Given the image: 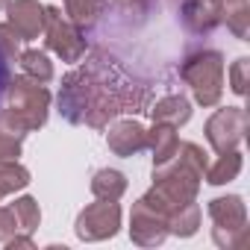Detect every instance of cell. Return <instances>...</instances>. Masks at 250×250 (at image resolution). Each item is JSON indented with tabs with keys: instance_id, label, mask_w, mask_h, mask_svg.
<instances>
[{
	"instance_id": "obj_1",
	"label": "cell",
	"mask_w": 250,
	"mask_h": 250,
	"mask_svg": "<svg viewBox=\"0 0 250 250\" xmlns=\"http://www.w3.org/2000/svg\"><path fill=\"white\" fill-rule=\"evenodd\" d=\"M145 91L133 94V85H124L115 80L103 59L88 62L65 74L59 88V115L68 124H85L94 130H106L109 121L121 112H142Z\"/></svg>"
},
{
	"instance_id": "obj_20",
	"label": "cell",
	"mask_w": 250,
	"mask_h": 250,
	"mask_svg": "<svg viewBox=\"0 0 250 250\" xmlns=\"http://www.w3.org/2000/svg\"><path fill=\"white\" fill-rule=\"evenodd\" d=\"M18 62H21V71L27 77H33L39 83H50L53 80V62L47 59L44 50H21Z\"/></svg>"
},
{
	"instance_id": "obj_7",
	"label": "cell",
	"mask_w": 250,
	"mask_h": 250,
	"mask_svg": "<svg viewBox=\"0 0 250 250\" xmlns=\"http://www.w3.org/2000/svg\"><path fill=\"white\" fill-rule=\"evenodd\" d=\"M206 142L215 153L224 150H235L244 136H247V109L241 106H227V109H215L206 121Z\"/></svg>"
},
{
	"instance_id": "obj_19",
	"label": "cell",
	"mask_w": 250,
	"mask_h": 250,
	"mask_svg": "<svg viewBox=\"0 0 250 250\" xmlns=\"http://www.w3.org/2000/svg\"><path fill=\"white\" fill-rule=\"evenodd\" d=\"M197 229H200V206H197V200H194V203L180 206V209L168 218V235L191 238Z\"/></svg>"
},
{
	"instance_id": "obj_23",
	"label": "cell",
	"mask_w": 250,
	"mask_h": 250,
	"mask_svg": "<svg viewBox=\"0 0 250 250\" xmlns=\"http://www.w3.org/2000/svg\"><path fill=\"white\" fill-rule=\"evenodd\" d=\"M21 150H24V136L0 130V162H18Z\"/></svg>"
},
{
	"instance_id": "obj_28",
	"label": "cell",
	"mask_w": 250,
	"mask_h": 250,
	"mask_svg": "<svg viewBox=\"0 0 250 250\" xmlns=\"http://www.w3.org/2000/svg\"><path fill=\"white\" fill-rule=\"evenodd\" d=\"M3 244H6L9 250H15V247H27V250H33V247H36V241H33V235H30V232H24V235H21V232H15V235H12L9 241H3Z\"/></svg>"
},
{
	"instance_id": "obj_11",
	"label": "cell",
	"mask_w": 250,
	"mask_h": 250,
	"mask_svg": "<svg viewBox=\"0 0 250 250\" xmlns=\"http://www.w3.org/2000/svg\"><path fill=\"white\" fill-rule=\"evenodd\" d=\"M177 15L191 36H212L221 27V0H186Z\"/></svg>"
},
{
	"instance_id": "obj_27",
	"label": "cell",
	"mask_w": 250,
	"mask_h": 250,
	"mask_svg": "<svg viewBox=\"0 0 250 250\" xmlns=\"http://www.w3.org/2000/svg\"><path fill=\"white\" fill-rule=\"evenodd\" d=\"M9 80H12V65H9V59L3 56V50H0V100H3V94H6Z\"/></svg>"
},
{
	"instance_id": "obj_22",
	"label": "cell",
	"mask_w": 250,
	"mask_h": 250,
	"mask_svg": "<svg viewBox=\"0 0 250 250\" xmlns=\"http://www.w3.org/2000/svg\"><path fill=\"white\" fill-rule=\"evenodd\" d=\"M12 212H15V218H18L21 232H36V229H39V224H42V209H39V200H36V197H30V194L18 197V200L12 203Z\"/></svg>"
},
{
	"instance_id": "obj_24",
	"label": "cell",
	"mask_w": 250,
	"mask_h": 250,
	"mask_svg": "<svg viewBox=\"0 0 250 250\" xmlns=\"http://www.w3.org/2000/svg\"><path fill=\"white\" fill-rule=\"evenodd\" d=\"M247 74H250V59L247 56H238L235 62H232V68H229V88L241 97V94H247Z\"/></svg>"
},
{
	"instance_id": "obj_12",
	"label": "cell",
	"mask_w": 250,
	"mask_h": 250,
	"mask_svg": "<svg viewBox=\"0 0 250 250\" xmlns=\"http://www.w3.org/2000/svg\"><path fill=\"white\" fill-rule=\"evenodd\" d=\"M6 15V24L21 36V42H33L44 33V3L39 0H9Z\"/></svg>"
},
{
	"instance_id": "obj_13",
	"label": "cell",
	"mask_w": 250,
	"mask_h": 250,
	"mask_svg": "<svg viewBox=\"0 0 250 250\" xmlns=\"http://www.w3.org/2000/svg\"><path fill=\"white\" fill-rule=\"evenodd\" d=\"M150 118L159 121V124H171V127H183V124L191 121V103L183 94H168V97L153 103Z\"/></svg>"
},
{
	"instance_id": "obj_18",
	"label": "cell",
	"mask_w": 250,
	"mask_h": 250,
	"mask_svg": "<svg viewBox=\"0 0 250 250\" xmlns=\"http://www.w3.org/2000/svg\"><path fill=\"white\" fill-rule=\"evenodd\" d=\"M62 6H65L68 21H74L80 30H85L106 12L109 0H62Z\"/></svg>"
},
{
	"instance_id": "obj_17",
	"label": "cell",
	"mask_w": 250,
	"mask_h": 250,
	"mask_svg": "<svg viewBox=\"0 0 250 250\" xmlns=\"http://www.w3.org/2000/svg\"><path fill=\"white\" fill-rule=\"evenodd\" d=\"M127 191V177L115 168H100L91 177V194L100 200H121Z\"/></svg>"
},
{
	"instance_id": "obj_2",
	"label": "cell",
	"mask_w": 250,
	"mask_h": 250,
	"mask_svg": "<svg viewBox=\"0 0 250 250\" xmlns=\"http://www.w3.org/2000/svg\"><path fill=\"white\" fill-rule=\"evenodd\" d=\"M206 165H209V159H206L200 145L180 142L177 153L168 162L153 165V186L142 200L150 203L153 209H159L165 218H171L180 206L197 200Z\"/></svg>"
},
{
	"instance_id": "obj_25",
	"label": "cell",
	"mask_w": 250,
	"mask_h": 250,
	"mask_svg": "<svg viewBox=\"0 0 250 250\" xmlns=\"http://www.w3.org/2000/svg\"><path fill=\"white\" fill-rule=\"evenodd\" d=\"M0 50L9 62H18L21 56V36L9 27V24H0Z\"/></svg>"
},
{
	"instance_id": "obj_5",
	"label": "cell",
	"mask_w": 250,
	"mask_h": 250,
	"mask_svg": "<svg viewBox=\"0 0 250 250\" xmlns=\"http://www.w3.org/2000/svg\"><path fill=\"white\" fill-rule=\"evenodd\" d=\"M209 218H212V241L224 250H241L250 241L247 227V206L238 194H224L209 200Z\"/></svg>"
},
{
	"instance_id": "obj_6",
	"label": "cell",
	"mask_w": 250,
	"mask_h": 250,
	"mask_svg": "<svg viewBox=\"0 0 250 250\" xmlns=\"http://www.w3.org/2000/svg\"><path fill=\"white\" fill-rule=\"evenodd\" d=\"M44 44L47 50H53L62 62L68 65H77L83 56H85V36L83 30L68 21V15H62L59 6H44Z\"/></svg>"
},
{
	"instance_id": "obj_10",
	"label": "cell",
	"mask_w": 250,
	"mask_h": 250,
	"mask_svg": "<svg viewBox=\"0 0 250 250\" xmlns=\"http://www.w3.org/2000/svg\"><path fill=\"white\" fill-rule=\"evenodd\" d=\"M106 145L115 156H136L147 147V127L139 124L136 118H124V121H115L109 133H106Z\"/></svg>"
},
{
	"instance_id": "obj_14",
	"label": "cell",
	"mask_w": 250,
	"mask_h": 250,
	"mask_svg": "<svg viewBox=\"0 0 250 250\" xmlns=\"http://www.w3.org/2000/svg\"><path fill=\"white\" fill-rule=\"evenodd\" d=\"M147 147L153 153V165H162L168 162L177 147H180V139H177V127H171V124H159L153 121V127L147 130Z\"/></svg>"
},
{
	"instance_id": "obj_15",
	"label": "cell",
	"mask_w": 250,
	"mask_h": 250,
	"mask_svg": "<svg viewBox=\"0 0 250 250\" xmlns=\"http://www.w3.org/2000/svg\"><path fill=\"white\" fill-rule=\"evenodd\" d=\"M241 153H238V147L235 150H224V153H218V159L212 162V165H206V174H203V180L209 183V186H227V183H232L238 174H241Z\"/></svg>"
},
{
	"instance_id": "obj_16",
	"label": "cell",
	"mask_w": 250,
	"mask_h": 250,
	"mask_svg": "<svg viewBox=\"0 0 250 250\" xmlns=\"http://www.w3.org/2000/svg\"><path fill=\"white\" fill-rule=\"evenodd\" d=\"M221 24H227V30L238 42H247V36H250V6H247V0H221Z\"/></svg>"
},
{
	"instance_id": "obj_3",
	"label": "cell",
	"mask_w": 250,
	"mask_h": 250,
	"mask_svg": "<svg viewBox=\"0 0 250 250\" xmlns=\"http://www.w3.org/2000/svg\"><path fill=\"white\" fill-rule=\"evenodd\" d=\"M47 115H50L47 85L27 74H12L6 94L0 100V130L27 136V133H36L44 127Z\"/></svg>"
},
{
	"instance_id": "obj_4",
	"label": "cell",
	"mask_w": 250,
	"mask_h": 250,
	"mask_svg": "<svg viewBox=\"0 0 250 250\" xmlns=\"http://www.w3.org/2000/svg\"><path fill=\"white\" fill-rule=\"evenodd\" d=\"M180 77L203 109L218 106L224 97V53L215 47L188 53L180 65Z\"/></svg>"
},
{
	"instance_id": "obj_29",
	"label": "cell",
	"mask_w": 250,
	"mask_h": 250,
	"mask_svg": "<svg viewBox=\"0 0 250 250\" xmlns=\"http://www.w3.org/2000/svg\"><path fill=\"white\" fill-rule=\"evenodd\" d=\"M165 3H168V6H171V9H174V12H177V9H180V6H183V3H186V0H165Z\"/></svg>"
},
{
	"instance_id": "obj_21",
	"label": "cell",
	"mask_w": 250,
	"mask_h": 250,
	"mask_svg": "<svg viewBox=\"0 0 250 250\" xmlns=\"http://www.w3.org/2000/svg\"><path fill=\"white\" fill-rule=\"evenodd\" d=\"M30 186V171L21 162H0V200Z\"/></svg>"
},
{
	"instance_id": "obj_30",
	"label": "cell",
	"mask_w": 250,
	"mask_h": 250,
	"mask_svg": "<svg viewBox=\"0 0 250 250\" xmlns=\"http://www.w3.org/2000/svg\"><path fill=\"white\" fill-rule=\"evenodd\" d=\"M9 6V0H0V9H6Z\"/></svg>"
},
{
	"instance_id": "obj_26",
	"label": "cell",
	"mask_w": 250,
	"mask_h": 250,
	"mask_svg": "<svg viewBox=\"0 0 250 250\" xmlns=\"http://www.w3.org/2000/svg\"><path fill=\"white\" fill-rule=\"evenodd\" d=\"M18 229H21V227H18V218H15V212H12V206H0V244L9 241Z\"/></svg>"
},
{
	"instance_id": "obj_8",
	"label": "cell",
	"mask_w": 250,
	"mask_h": 250,
	"mask_svg": "<svg viewBox=\"0 0 250 250\" xmlns=\"http://www.w3.org/2000/svg\"><path fill=\"white\" fill-rule=\"evenodd\" d=\"M121 229V203L118 200H100L88 203L77 221H74V232L80 241H106Z\"/></svg>"
},
{
	"instance_id": "obj_9",
	"label": "cell",
	"mask_w": 250,
	"mask_h": 250,
	"mask_svg": "<svg viewBox=\"0 0 250 250\" xmlns=\"http://www.w3.org/2000/svg\"><path fill=\"white\" fill-rule=\"evenodd\" d=\"M130 238L139 247H159L168 238V218L139 197L130 212Z\"/></svg>"
}]
</instances>
